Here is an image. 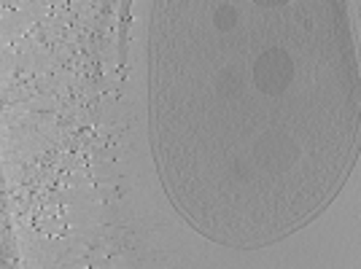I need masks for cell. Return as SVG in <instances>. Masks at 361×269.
I'll return each instance as SVG.
<instances>
[{
  "label": "cell",
  "mask_w": 361,
  "mask_h": 269,
  "mask_svg": "<svg viewBox=\"0 0 361 269\" xmlns=\"http://www.w3.org/2000/svg\"><path fill=\"white\" fill-rule=\"evenodd\" d=\"M294 78V62L283 49H267L254 65L256 87L267 94H281Z\"/></svg>",
  "instance_id": "6da1fadb"
},
{
  "label": "cell",
  "mask_w": 361,
  "mask_h": 269,
  "mask_svg": "<svg viewBox=\"0 0 361 269\" xmlns=\"http://www.w3.org/2000/svg\"><path fill=\"white\" fill-rule=\"evenodd\" d=\"M232 22H235V11H232L229 6H224V8L216 11V25H219V27H229Z\"/></svg>",
  "instance_id": "7a4b0ae2"
}]
</instances>
